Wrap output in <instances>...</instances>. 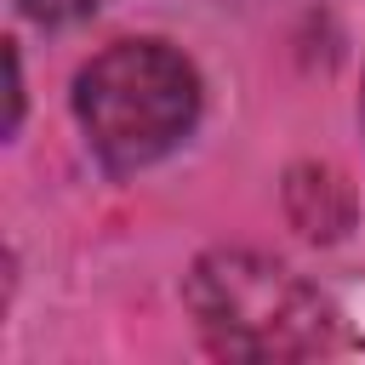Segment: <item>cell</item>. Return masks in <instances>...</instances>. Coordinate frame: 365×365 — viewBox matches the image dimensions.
I'll use <instances>...</instances> for the list:
<instances>
[{"label": "cell", "instance_id": "6da1fadb", "mask_svg": "<svg viewBox=\"0 0 365 365\" xmlns=\"http://www.w3.org/2000/svg\"><path fill=\"white\" fill-rule=\"evenodd\" d=\"M200 114V74L165 40H114L74 80V120L108 171L171 154Z\"/></svg>", "mask_w": 365, "mask_h": 365}, {"label": "cell", "instance_id": "7a4b0ae2", "mask_svg": "<svg viewBox=\"0 0 365 365\" xmlns=\"http://www.w3.org/2000/svg\"><path fill=\"white\" fill-rule=\"evenodd\" d=\"M188 314L222 359H308L336 336L331 302L262 251H205L188 274Z\"/></svg>", "mask_w": 365, "mask_h": 365}, {"label": "cell", "instance_id": "5b68a950", "mask_svg": "<svg viewBox=\"0 0 365 365\" xmlns=\"http://www.w3.org/2000/svg\"><path fill=\"white\" fill-rule=\"evenodd\" d=\"M240 6H251V0H240Z\"/></svg>", "mask_w": 365, "mask_h": 365}, {"label": "cell", "instance_id": "3957f363", "mask_svg": "<svg viewBox=\"0 0 365 365\" xmlns=\"http://www.w3.org/2000/svg\"><path fill=\"white\" fill-rule=\"evenodd\" d=\"M285 217L308 240H336L354 222V194L331 165H297L285 177Z\"/></svg>", "mask_w": 365, "mask_h": 365}, {"label": "cell", "instance_id": "277c9868", "mask_svg": "<svg viewBox=\"0 0 365 365\" xmlns=\"http://www.w3.org/2000/svg\"><path fill=\"white\" fill-rule=\"evenodd\" d=\"M23 11H29L34 23H46V29H63V23L91 17V11H97V0H23Z\"/></svg>", "mask_w": 365, "mask_h": 365}]
</instances>
